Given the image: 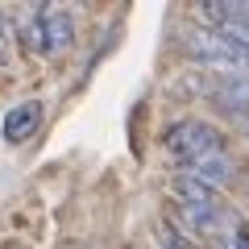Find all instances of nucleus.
Returning <instances> with one entry per match:
<instances>
[{"label":"nucleus","instance_id":"6e6552de","mask_svg":"<svg viewBox=\"0 0 249 249\" xmlns=\"http://www.w3.org/2000/svg\"><path fill=\"white\" fill-rule=\"evenodd\" d=\"M212 29H216V25H212ZM220 37L232 46V54L241 58V67H249V25H224Z\"/></svg>","mask_w":249,"mask_h":249},{"label":"nucleus","instance_id":"423d86ee","mask_svg":"<svg viewBox=\"0 0 249 249\" xmlns=\"http://www.w3.org/2000/svg\"><path fill=\"white\" fill-rule=\"evenodd\" d=\"M204 21L208 25H216V29H224V25H249V0L245 4H232V0H212V4H204Z\"/></svg>","mask_w":249,"mask_h":249},{"label":"nucleus","instance_id":"39448f33","mask_svg":"<svg viewBox=\"0 0 249 249\" xmlns=\"http://www.w3.org/2000/svg\"><path fill=\"white\" fill-rule=\"evenodd\" d=\"M42 124V104L37 100H25V104L9 108V116H4V124H0V133H4V142H25V137H34V129Z\"/></svg>","mask_w":249,"mask_h":249},{"label":"nucleus","instance_id":"0eeeda50","mask_svg":"<svg viewBox=\"0 0 249 249\" xmlns=\"http://www.w3.org/2000/svg\"><path fill=\"white\" fill-rule=\"evenodd\" d=\"M216 245L220 249H249V220H241L237 212H229L224 229L216 232Z\"/></svg>","mask_w":249,"mask_h":249},{"label":"nucleus","instance_id":"20e7f679","mask_svg":"<svg viewBox=\"0 0 249 249\" xmlns=\"http://www.w3.org/2000/svg\"><path fill=\"white\" fill-rule=\"evenodd\" d=\"M183 50L191 54L196 62H208L212 71H245L241 58L232 54V46L220 37V29L212 25H199V29H187L183 34Z\"/></svg>","mask_w":249,"mask_h":249},{"label":"nucleus","instance_id":"9b49d317","mask_svg":"<svg viewBox=\"0 0 249 249\" xmlns=\"http://www.w3.org/2000/svg\"><path fill=\"white\" fill-rule=\"evenodd\" d=\"M245 191H249V183H245Z\"/></svg>","mask_w":249,"mask_h":249},{"label":"nucleus","instance_id":"f257e3e1","mask_svg":"<svg viewBox=\"0 0 249 249\" xmlns=\"http://www.w3.org/2000/svg\"><path fill=\"white\" fill-rule=\"evenodd\" d=\"M75 42V13L67 4H37L21 17V46L34 58H54Z\"/></svg>","mask_w":249,"mask_h":249},{"label":"nucleus","instance_id":"f03ea898","mask_svg":"<svg viewBox=\"0 0 249 249\" xmlns=\"http://www.w3.org/2000/svg\"><path fill=\"white\" fill-rule=\"evenodd\" d=\"M166 150L178 158V170L191 166L199 158H212V154H224V137L216 124L199 121V116H187V121H175L166 129Z\"/></svg>","mask_w":249,"mask_h":249},{"label":"nucleus","instance_id":"9d476101","mask_svg":"<svg viewBox=\"0 0 249 249\" xmlns=\"http://www.w3.org/2000/svg\"><path fill=\"white\" fill-rule=\"evenodd\" d=\"M245 137H249V121H245Z\"/></svg>","mask_w":249,"mask_h":249},{"label":"nucleus","instance_id":"7ed1b4c3","mask_svg":"<svg viewBox=\"0 0 249 249\" xmlns=\"http://www.w3.org/2000/svg\"><path fill=\"white\" fill-rule=\"evenodd\" d=\"M204 96L220 112H232L241 121H249V71H208Z\"/></svg>","mask_w":249,"mask_h":249},{"label":"nucleus","instance_id":"1a4fd4ad","mask_svg":"<svg viewBox=\"0 0 249 249\" xmlns=\"http://www.w3.org/2000/svg\"><path fill=\"white\" fill-rule=\"evenodd\" d=\"M9 58V25H4V17H0V62Z\"/></svg>","mask_w":249,"mask_h":249}]
</instances>
